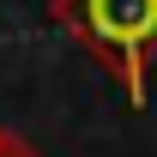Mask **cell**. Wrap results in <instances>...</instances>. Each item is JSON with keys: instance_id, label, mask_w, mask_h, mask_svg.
Segmentation results:
<instances>
[{"instance_id": "1", "label": "cell", "mask_w": 157, "mask_h": 157, "mask_svg": "<svg viewBox=\"0 0 157 157\" xmlns=\"http://www.w3.org/2000/svg\"><path fill=\"white\" fill-rule=\"evenodd\" d=\"M48 18L115 78L127 103L145 109L157 67V0H48Z\"/></svg>"}, {"instance_id": "2", "label": "cell", "mask_w": 157, "mask_h": 157, "mask_svg": "<svg viewBox=\"0 0 157 157\" xmlns=\"http://www.w3.org/2000/svg\"><path fill=\"white\" fill-rule=\"evenodd\" d=\"M0 157H42V151H36L24 133H6V127H0Z\"/></svg>"}]
</instances>
